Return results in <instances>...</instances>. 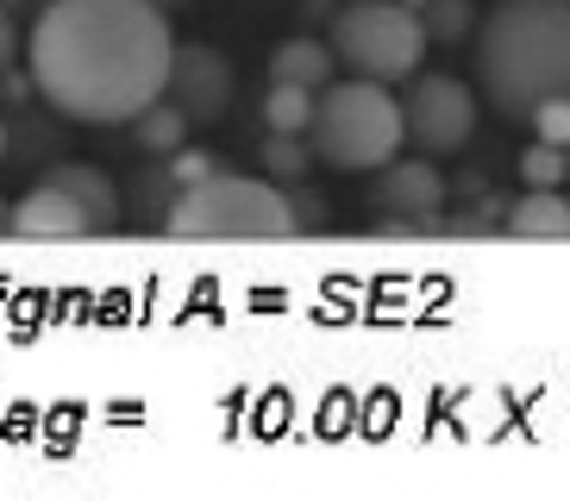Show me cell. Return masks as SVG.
Returning <instances> with one entry per match:
<instances>
[{
    "label": "cell",
    "mask_w": 570,
    "mask_h": 501,
    "mask_svg": "<svg viewBox=\"0 0 570 501\" xmlns=\"http://www.w3.org/2000/svg\"><path fill=\"white\" fill-rule=\"evenodd\" d=\"M169 238H295L302 214L295 195L269 183V176H202V183L176 188V200L164 207Z\"/></svg>",
    "instance_id": "4"
},
{
    "label": "cell",
    "mask_w": 570,
    "mask_h": 501,
    "mask_svg": "<svg viewBox=\"0 0 570 501\" xmlns=\"http://www.w3.org/2000/svg\"><path fill=\"white\" fill-rule=\"evenodd\" d=\"M169 169H176V188H188V183H202V176H214V150H176V157H169Z\"/></svg>",
    "instance_id": "19"
},
{
    "label": "cell",
    "mask_w": 570,
    "mask_h": 501,
    "mask_svg": "<svg viewBox=\"0 0 570 501\" xmlns=\"http://www.w3.org/2000/svg\"><path fill=\"white\" fill-rule=\"evenodd\" d=\"M307 164H314V145H307V132H269V138H264V169H269V176L295 183V176H307Z\"/></svg>",
    "instance_id": "16"
},
{
    "label": "cell",
    "mask_w": 570,
    "mask_h": 501,
    "mask_svg": "<svg viewBox=\"0 0 570 501\" xmlns=\"http://www.w3.org/2000/svg\"><path fill=\"white\" fill-rule=\"evenodd\" d=\"M533 138H546V145H564L570 150V95H552L533 107Z\"/></svg>",
    "instance_id": "18"
},
{
    "label": "cell",
    "mask_w": 570,
    "mask_h": 501,
    "mask_svg": "<svg viewBox=\"0 0 570 501\" xmlns=\"http://www.w3.org/2000/svg\"><path fill=\"white\" fill-rule=\"evenodd\" d=\"M164 100H176V107H183L188 126L219 119L226 107H233V63H226V50H214V45H176Z\"/></svg>",
    "instance_id": "8"
},
{
    "label": "cell",
    "mask_w": 570,
    "mask_h": 501,
    "mask_svg": "<svg viewBox=\"0 0 570 501\" xmlns=\"http://www.w3.org/2000/svg\"><path fill=\"white\" fill-rule=\"evenodd\" d=\"M0 157H7V119H0Z\"/></svg>",
    "instance_id": "23"
},
{
    "label": "cell",
    "mask_w": 570,
    "mask_h": 501,
    "mask_svg": "<svg viewBox=\"0 0 570 501\" xmlns=\"http://www.w3.org/2000/svg\"><path fill=\"white\" fill-rule=\"evenodd\" d=\"M51 183H63L69 195L82 200L88 219H95V233H114V226H119V188H114L107 169H95V164H57Z\"/></svg>",
    "instance_id": "12"
},
{
    "label": "cell",
    "mask_w": 570,
    "mask_h": 501,
    "mask_svg": "<svg viewBox=\"0 0 570 501\" xmlns=\"http://www.w3.org/2000/svg\"><path fill=\"white\" fill-rule=\"evenodd\" d=\"M476 107H483V95L470 82H458V76H439V69H426V76H407V95H402V119H407V138H414L426 157H452V150L470 145V132H476Z\"/></svg>",
    "instance_id": "6"
},
{
    "label": "cell",
    "mask_w": 570,
    "mask_h": 501,
    "mask_svg": "<svg viewBox=\"0 0 570 501\" xmlns=\"http://www.w3.org/2000/svg\"><path fill=\"white\" fill-rule=\"evenodd\" d=\"M402 138L407 119L402 100L389 95V82L345 76V82H326L314 95L307 145H314V164L338 169V176H376L389 157H402Z\"/></svg>",
    "instance_id": "3"
},
{
    "label": "cell",
    "mask_w": 570,
    "mask_h": 501,
    "mask_svg": "<svg viewBox=\"0 0 570 501\" xmlns=\"http://www.w3.org/2000/svg\"><path fill=\"white\" fill-rule=\"evenodd\" d=\"M132 132H138V145L151 150V157H176V150H183V138H188V114L176 107V100L157 95L151 107L132 119Z\"/></svg>",
    "instance_id": "13"
},
{
    "label": "cell",
    "mask_w": 570,
    "mask_h": 501,
    "mask_svg": "<svg viewBox=\"0 0 570 501\" xmlns=\"http://www.w3.org/2000/svg\"><path fill=\"white\" fill-rule=\"evenodd\" d=\"M414 13H420V26H426V45H458V38H470V26H476L470 0H420Z\"/></svg>",
    "instance_id": "15"
},
{
    "label": "cell",
    "mask_w": 570,
    "mask_h": 501,
    "mask_svg": "<svg viewBox=\"0 0 570 501\" xmlns=\"http://www.w3.org/2000/svg\"><path fill=\"white\" fill-rule=\"evenodd\" d=\"M157 7H164V13H176V7H188V0H157Z\"/></svg>",
    "instance_id": "21"
},
{
    "label": "cell",
    "mask_w": 570,
    "mask_h": 501,
    "mask_svg": "<svg viewBox=\"0 0 570 501\" xmlns=\"http://www.w3.org/2000/svg\"><path fill=\"white\" fill-rule=\"evenodd\" d=\"M370 200L383 207V233H426L445 207V176L433 169V157H389L376 169V188Z\"/></svg>",
    "instance_id": "7"
},
{
    "label": "cell",
    "mask_w": 570,
    "mask_h": 501,
    "mask_svg": "<svg viewBox=\"0 0 570 501\" xmlns=\"http://www.w3.org/2000/svg\"><path fill=\"white\" fill-rule=\"evenodd\" d=\"M333 57L338 69L370 76V82H407L426 57V26L402 0H345L333 19Z\"/></svg>",
    "instance_id": "5"
},
{
    "label": "cell",
    "mask_w": 570,
    "mask_h": 501,
    "mask_svg": "<svg viewBox=\"0 0 570 501\" xmlns=\"http://www.w3.org/2000/svg\"><path fill=\"white\" fill-rule=\"evenodd\" d=\"M508 233L533 238V245H558V238H570V200L558 188H527L508 207Z\"/></svg>",
    "instance_id": "10"
},
{
    "label": "cell",
    "mask_w": 570,
    "mask_h": 501,
    "mask_svg": "<svg viewBox=\"0 0 570 501\" xmlns=\"http://www.w3.org/2000/svg\"><path fill=\"white\" fill-rule=\"evenodd\" d=\"M7 233L13 238H95V219L63 183H45L26 188V195L7 207Z\"/></svg>",
    "instance_id": "9"
},
{
    "label": "cell",
    "mask_w": 570,
    "mask_h": 501,
    "mask_svg": "<svg viewBox=\"0 0 570 501\" xmlns=\"http://www.w3.org/2000/svg\"><path fill=\"white\" fill-rule=\"evenodd\" d=\"M176 32L157 0H51L26 38L32 88L76 126H132L169 82Z\"/></svg>",
    "instance_id": "1"
},
{
    "label": "cell",
    "mask_w": 570,
    "mask_h": 501,
    "mask_svg": "<svg viewBox=\"0 0 570 501\" xmlns=\"http://www.w3.org/2000/svg\"><path fill=\"white\" fill-rule=\"evenodd\" d=\"M476 95L514 126L570 95V0H502L476 19Z\"/></svg>",
    "instance_id": "2"
},
{
    "label": "cell",
    "mask_w": 570,
    "mask_h": 501,
    "mask_svg": "<svg viewBox=\"0 0 570 501\" xmlns=\"http://www.w3.org/2000/svg\"><path fill=\"white\" fill-rule=\"evenodd\" d=\"M314 95H320V88L269 82V95H264V126H269V132H307V126H314Z\"/></svg>",
    "instance_id": "14"
},
{
    "label": "cell",
    "mask_w": 570,
    "mask_h": 501,
    "mask_svg": "<svg viewBox=\"0 0 570 501\" xmlns=\"http://www.w3.org/2000/svg\"><path fill=\"white\" fill-rule=\"evenodd\" d=\"M7 207H13V200H0V233H7Z\"/></svg>",
    "instance_id": "22"
},
{
    "label": "cell",
    "mask_w": 570,
    "mask_h": 501,
    "mask_svg": "<svg viewBox=\"0 0 570 501\" xmlns=\"http://www.w3.org/2000/svg\"><path fill=\"white\" fill-rule=\"evenodd\" d=\"M333 45L326 38H283V45L269 50V82H302V88H326L333 82Z\"/></svg>",
    "instance_id": "11"
},
{
    "label": "cell",
    "mask_w": 570,
    "mask_h": 501,
    "mask_svg": "<svg viewBox=\"0 0 570 501\" xmlns=\"http://www.w3.org/2000/svg\"><path fill=\"white\" fill-rule=\"evenodd\" d=\"M520 176H527V188H558L570 176V150L533 138V145H527V157H520Z\"/></svg>",
    "instance_id": "17"
},
{
    "label": "cell",
    "mask_w": 570,
    "mask_h": 501,
    "mask_svg": "<svg viewBox=\"0 0 570 501\" xmlns=\"http://www.w3.org/2000/svg\"><path fill=\"white\" fill-rule=\"evenodd\" d=\"M13 57H19V32H13V19L0 13V76L13 69Z\"/></svg>",
    "instance_id": "20"
}]
</instances>
